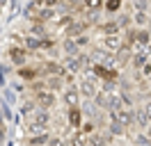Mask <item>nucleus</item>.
<instances>
[{
	"mask_svg": "<svg viewBox=\"0 0 151 146\" xmlns=\"http://www.w3.org/2000/svg\"><path fill=\"white\" fill-rule=\"evenodd\" d=\"M108 114H110V119H114L124 128L135 126V121H133V107H122V110H114V112H108Z\"/></svg>",
	"mask_w": 151,
	"mask_h": 146,
	"instance_id": "7ed1b4c3",
	"label": "nucleus"
},
{
	"mask_svg": "<svg viewBox=\"0 0 151 146\" xmlns=\"http://www.w3.org/2000/svg\"><path fill=\"white\" fill-rule=\"evenodd\" d=\"M142 112H144L147 121L151 123V100H144V103H142Z\"/></svg>",
	"mask_w": 151,
	"mask_h": 146,
	"instance_id": "7c9ffc66",
	"label": "nucleus"
},
{
	"mask_svg": "<svg viewBox=\"0 0 151 146\" xmlns=\"http://www.w3.org/2000/svg\"><path fill=\"white\" fill-rule=\"evenodd\" d=\"M151 139L144 132H135V135H131V146H149Z\"/></svg>",
	"mask_w": 151,
	"mask_h": 146,
	"instance_id": "aec40b11",
	"label": "nucleus"
},
{
	"mask_svg": "<svg viewBox=\"0 0 151 146\" xmlns=\"http://www.w3.org/2000/svg\"><path fill=\"white\" fill-rule=\"evenodd\" d=\"M66 146H87V135H83L80 130H73L71 137H69V142Z\"/></svg>",
	"mask_w": 151,
	"mask_h": 146,
	"instance_id": "dca6fc26",
	"label": "nucleus"
},
{
	"mask_svg": "<svg viewBox=\"0 0 151 146\" xmlns=\"http://www.w3.org/2000/svg\"><path fill=\"white\" fill-rule=\"evenodd\" d=\"M66 121H69V126L71 128H80V123H83V112H80V107H69V114H66Z\"/></svg>",
	"mask_w": 151,
	"mask_h": 146,
	"instance_id": "9b49d317",
	"label": "nucleus"
},
{
	"mask_svg": "<svg viewBox=\"0 0 151 146\" xmlns=\"http://www.w3.org/2000/svg\"><path fill=\"white\" fill-rule=\"evenodd\" d=\"M131 57H133L131 50H128L126 46H122V48L114 53V64H117V66H126V64L131 62Z\"/></svg>",
	"mask_w": 151,
	"mask_h": 146,
	"instance_id": "f8f14e48",
	"label": "nucleus"
},
{
	"mask_svg": "<svg viewBox=\"0 0 151 146\" xmlns=\"http://www.w3.org/2000/svg\"><path fill=\"white\" fill-rule=\"evenodd\" d=\"M149 100H151V98H149Z\"/></svg>",
	"mask_w": 151,
	"mask_h": 146,
	"instance_id": "a19ab883",
	"label": "nucleus"
},
{
	"mask_svg": "<svg viewBox=\"0 0 151 146\" xmlns=\"http://www.w3.org/2000/svg\"><path fill=\"white\" fill-rule=\"evenodd\" d=\"M105 130H108L112 137H126V135H128V132H126V128L119 126L114 119H108V126H105Z\"/></svg>",
	"mask_w": 151,
	"mask_h": 146,
	"instance_id": "ddd939ff",
	"label": "nucleus"
},
{
	"mask_svg": "<svg viewBox=\"0 0 151 146\" xmlns=\"http://www.w3.org/2000/svg\"><path fill=\"white\" fill-rule=\"evenodd\" d=\"M48 132H39V135H32V137H28V144L30 146H46V142H48Z\"/></svg>",
	"mask_w": 151,
	"mask_h": 146,
	"instance_id": "6ab92c4d",
	"label": "nucleus"
},
{
	"mask_svg": "<svg viewBox=\"0 0 151 146\" xmlns=\"http://www.w3.org/2000/svg\"><path fill=\"white\" fill-rule=\"evenodd\" d=\"M133 18V23H135V25H147V23H149L151 21V16H149V11H135V16H131Z\"/></svg>",
	"mask_w": 151,
	"mask_h": 146,
	"instance_id": "4be33fe9",
	"label": "nucleus"
},
{
	"mask_svg": "<svg viewBox=\"0 0 151 146\" xmlns=\"http://www.w3.org/2000/svg\"><path fill=\"white\" fill-rule=\"evenodd\" d=\"M62 100H64L66 107H78L80 105V91L76 84H69L64 91H62Z\"/></svg>",
	"mask_w": 151,
	"mask_h": 146,
	"instance_id": "20e7f679",
	"label": "nucleus"
},
{
	"mask_svg": "<svg viewBox=\"0 0 151 146\" xmlns=\"http://www.w3.org/2000/svg\"><path fill=\"white\" fill-rule=\"evenodd\" d=\"M89 27V21H83V18H73L69 25H66V34L71 36H80V34H85V30Z\"/></svg>",
	"mask_w": 151,
	"mask_h": 146,
	"instance_id": "423d86ee",
	"label": "nucleus"
},
{
	"mask_svg": "<svg viewBox=\"0 0 151 146\" xmlns=\"http://www.w3.org/2000/svg\"><path fill=\"white\" fill-rule=\"evenodd\" d=\"M76 87L80 91V98H94L96 91H99V78L96 75H85Z\"/></svg>",
	"mask_w": 151,
	"mask_h": 146,
	"instance_id": "f257e3e1",
	"label": "nucleus"
},
{
	"mask_svg": "<svg viewBox=\"0 0 151 146\" xmlns=\"http://www.w3.org/2000/svg\"><path fill=\"white\" fill-rule=\"evenodd\" d=\"M19 110H21V114H23V117H30V114L37 110V103H35L32 98H30V100H23V103L19 105Z\"/></svg>",
	"mask_w": 151,
	"mask_h": 146,
	"instance_id": "412c9836",
	"label": "nucleus"
},
{
	"mask_svg": "<svg viewBox=\"0 0 151 146\" xmlns=\"http://www.w3.org/2000/svg\"><path fill=\"white\" fill-rule=\"evenodd\" d=\"M41 5H44V7H57L60 0H41Z\"/></svg>",
	"mask_w": 151,
	"mask_h": 146,
	"instance_id": "72a5a7b5",
	"label": "nucleus"
},
{
	"mask_svg": "<svg viewBox=\"0 0 151 146\" xmlns=\"http://www.w3.org/2000/svg\"><path fill=\"white\" fill-rule=\"evenodd\" d=\"M46 146H66V142L62 139V137H57V135H50L48 142H46Z\"/></svg>",
	"mask_w": 151,
	"mask_h": 146,
	"instance_id": "c756f323",
	"label": "nucleus"
},
{
	"mask_svg": "<svg viewBox=\"0 0 151 146\" xmlns=\"http://www.w3.org/2000/svg\"><path fill=\"white\" fill-rule=\"evenodd\" d=\"M135 41L140 46H151V32L149 30H135Z\"/></svg>",
	"mask_w": 151,
	"mask_h": 146,
	"instance_id": "a211bd4d",
	"label": "nucleus"
},
{
	"mask_svg": "<svg viewBox=\"0 0 151 146\" xmlns=\"http://www.w3.org/2000/svg\"><path fill=\"white\" fill-rule=\"evenodd\" d=\"M103 46H105L108 53H117V50L124 46V39H122L119 32H117V34H105L103 36Z\"/></svg>",
	"mask_w": 151,
	"mask_h": 146,
	"instance_id": "6e6552de",
	"label": "nucleus"
},
{
	"mask_svg": "<svg viewBox=\"0 0 151 146\" xmlns=\"http://www.w3.org/2000/svg\"><path fill=\"white\" fill-rule=\"evenodd\" d=\"M142 132H144V135H147V137H149V139H151V123H149V126H147V128H144Z\"/></svg>",
	"mask_w": 151,
	"mask_h": 146,
	"instance_id": "f704fd0d",
	"label": "nucleus"
},
{
	"mask_svg": "<svg viewBox=\"0 0 151 146\" xmlns=\"http://www.w3.org/2000/svg\"><path fill=\"white\" fill-rule=\"evenodd\" d=\"M7 2H9V0H0V5H7Z\"/></svg>",
	"mask_w": 151,
	"mask_h": 146,
	"instance_id": "58836bf2",
	"label": "nucleus"
},
{
	"mask_svg": "<svg viewBox=\"0 0 151 146\" xmlns=\"http://www.w3.org/2000/svg\"><path fill=\"white\" fill-rule=\"evenodd\" d=\"M32 36H46V27H44V23H39V21H32Z\"/></svg>",
	"mask_w": 151,
	"mask_h": 146,
	"instance_id": "a878e982",
	"label": "nucleus"
},
{
	"mask_svg": "<svg viewBox=\"0 0 151 146\" xmlns=\"http://www.w3.org/2000/svg\"><path fill=\"white\" fill-rule=\"evenodd\" d=\"M135 11H149V0H128Z\"/></svg>",
	"mask_w": 151,
	"mask_h": 146,
	"instance_id": "bb28decb",
	"label": "nucleus"
},
{
	"mask_svg": "<svg viewBox=\"0 0 151 146\" xmlns=\"http://www.w3.org/2000/svg\"><path fill=\"white\" fill-rule=\"evenodd\" d=\"M55 7H41L39 9V16H37V21L39 23H48V21H50V18H55Z\"/></svg>",
	"mask_w": 151,
	"mask_h": 146,
	"instance_id": "f3484780",
	"label": "nucleus"
},
{
	"mask_svg": "<svg viewBox=\"0 0 151 146\" xmlns=\"http://www.w3.org/2000/svg\"><path fill=\"white\" fill-rule=\"evenodd\" d=\"M44 84H46L48 91H62V87H64V82H62V78H60V75H48Z\"/></svg>",
	"mask_w": 151,
	"mask_h": 146,
	"instance_id": "4468645a",
	"label": "nucleus"
},
{
	"mask_svg": "<svg viewBox=\"0 0 151 146\" xmlns=\"http://www.w3.org/2000/svg\"><path fill=\"white\" fill-rule=\"evenodd\" d=\"M124 0H103V7L112 14V11H119V7H122Z\"/></svg>",
	"mask_w": 151,
	"mask_h": 146,
	"instance_id": "c85d7f7f",
	"label": "nucleus"
},
{
	"mask_svg": "<svg viewBox=\"0 0 151 146\" xmlns=\"http://www.w3.org/2000/svg\"><path fill=\"white\" fill-rule=\"evenodd\" d=\"M62 50H64L66 55H78V46H76V41L69 36V39H64V44H62Z\"/></svg>",
	"mask_w": 151,
	"mask_h": 146,
	"instance_id": "b1692460",
	"label": "nucleus"
},
{
	"mask_svg": "<svg viewBox=\"0 0 151 146\" xmlns=\"http://www.w3.org/2000/svg\"><path fill=\"white\" fill-rule=\"evenodd\" d=\"M32 121L35 123H39V126H50V121H53V117H50V112L48 110H41V107H37L35 112H32Z\"/></svg>",
	"mask_w": 151,
	"mask_h": 146,
	"instance_id": "1a4fd4ad",
	"label": "nucleus"
},
{
	"mask_svg": "<svg viewBox=\"0 0 151 146\" xmlns=\"http://www.w3.org/2000/svg\"><path fill=\"white\" fill-rule=\"evenodd\" d=\"M0 123H5V117H2V105H0Z\"/></svg>",
	"mask_w": 151,
	"mask_h": 146,
	"instance_id": "e433bc0d",
	"label": "nucleus"
},
{
	"mask_svg": "<svg viewBox=\"0 0 151 146\" xmlns=\"http://www.w3.org/2000/svg\"><path fill=\"white\" fill-rule=\"evenodd\" d=\"M99 30H101L103 34H117V32H119V27H117V23H114V21H108V23H103Z\"/></svg>",
	"mask_w": 151,
	"mask_h": 146,
	"instance_id": "393cba45",
	"label": "nucleus"
},
{
	"mask_svg": "<svg viewBox=\"0 0 151 146\" xmlns=\"http://www.w3.org/2000/svg\"><path fill=\"white\" fill-rule=\"evenodd\" d=\"M35 103H37V107L41 110H50L53 105L57 103V96H55V91H48V89H39L35 91Z\"/></svg>",
	"mask_w": 151,
	"mask_h": 146,
	"instance_id": "f03ea898",
	"label": "nucleus"
},
{
	"mask_svg": "<svg viewBox=\"0 0 151 146\" xmlns=\"http://www.w3.org/2000/svg\"><path fill=\"white\" fill-rule=\"evenodd\" d=\"M133 121L137 123V128H140V130H144V128L149 126V121H147V117H144V112H142V105H137V107H133Z\"/></svg>",
	"mask_w": 151,
	"mask_h": 146,
	"instance_id": "2eb2a0df",
	"label": "nucleus"
},
{
	"mask_svg": "<svg viewBox=\"0 0 151 146\" xmlns=\"http://www.w3.org/2000/svg\"><path fill=\"white\" fill-rule=\"evenodd\" d=\"M83 5L87 7V11H99L103 7V0H83Z\"/></svg>",
	"mask_w": 151,
	"mask_h": 146,
	"instance_id": "cd10ccee",
	"label": "nucleus"
},
{
	"mask_svg": "<svg viewBox=\"0 0 151 146\" xmlns=\"http://www.w3.org/2000/svg\"><path fill=\"white\" fill-rule=\"evenodd\" d=\"M149 2H151V0H149Z\"/></svg>",
	"mask_w": 151,
	"mask_h": 146,
	"instance_id": "ea45409f",
	"label": "nucleus"
},
{
	"mask_svg": "<svg viewBox=\"0 0 151 146\" xmlns=\"http://www.w3.org/2000/svg\"><path fill=\"white\" fill-rule=\"evenodd\" d=\"M66 2H69V5H71V7H76V5H78V2H80V0H66Z\"/></svg>",
	"mask_w": 151,
	"mask_h": 146,
	"instance_id": "c9c22d12",
	"label": "nucleus"
},
{
	"mask_svg": "<svg viewBox=\"0 0 151 146\" xmlns=\"http://www.w3.org/2000/svg\"><path fill=\"white\" fill-rule=\"evenodd\" d=\"M144 78H147V82H151V71L147 73V75H144Z\"/></svg>",
	"mask_w": 151,
	"mask_h": 146,
	"instance_id": "4c0bfd02",
	"label": "nucleus"
},
{
	"mask_svg": "<svg viewBox=\"0 0 151 146\" xmlns=\"http://www.w3.org/2000/svg\"><path fill=\"white\" fill-rule=\"evenodd\" d=\"M28 50L23 48V46H12L9 48V62L14 64V66H23V64L28 62Z\"/></svg>",
	"mask_w": 151,
	"mask_h": 146,
	"instance_id": "39448f33",
	"label": "nucleus"
},
{
	"mask_svg": "<svg viewBox=\"0 0 151 146\" xmlns=\"http://www.w3.org/2000/svg\"><path fill=\"white\" fill-rule=\"evenodd\" d=\"M16 75H19L21 80H35V78H39V75H44V71H41V64L39 66H19V71H16Z\"/></svg>",
	"mask_w": 151,
	"mask_h": 146,
	"instance_id": "0eeeda50",
	"label": "nucleus"
},
{
	"mask_svg": "<svg viewBox=\"0 0 151 146\" xmlns=\"http://www.w3.org/2000/svg\"><path fill=\"white\" fill-rule=\"evenodd\" d=\"M5 139H7V128H5V123H0V146L5 144Z\"/></svg>",
	"mask_w": 151,
	"mask_h": 146,
	"instance_id": "473e14b6",
	"label": "nucleus"
},
{
	"mask_svg": "<svg viewBox=\"0 0 151 146\" xmlns=\"http://www.w3.org/2000/svg\"><path fill=\"white\" fill-rule=\"evenodd\" d=\"M114 23H117V27H119V30H128V27H131V23H133V18H131V14H122L119 18H114Z\"/></svg>",
	"mask_w": 151,
	"mask_h": 146,
	"instance_id": "5701e85b",
	"label": "nucleus"
},
{
	"mask_svg": "<svg viewBox=\"0 0 151 146\" xmlns=\"http://www.w3.org/2000/svg\"><path fill=\"white\" fill-rule=\"evenodd\" d=\"M71 21H73V16H69V14H66V16H62L60 21H57V27H66Z\"/></svg>",
	"mask_w": 151,
	"mask_h": 146,
	"instance_id": "2f4dec72",
	"label": "nucleus"
},
{
	"mask_svg": "<svg viewBox=\"0 0 151 146\" xmlns=\"http://www.w3.org/2000/svg\"><path fill=\"white\" fill-rule=\"evenodd\" d=\"M44 7L41 5V0H32L30 5H25V9H23V16L28 18V21H37V16H39V9Z\"/></svg>",
	"mask_w": 151,
	"mask_h": 146,
	"instance_id": "9d476101",
	"label": "nucleus"
}]
</instances>
